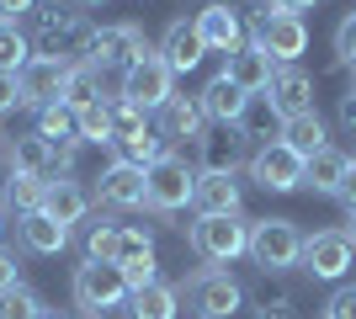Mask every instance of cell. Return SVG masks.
Masks as SVG:
<instances>
[{"mask_svg":"<svg viewBox=\"0 0 356 319\" xmlns=\"http://www.w3.org/2000/svg\"><path fill=\"white\" fill-rule=\"evenodd\" d=\"M154 133L165 144H197V138L208 133V112L197 96H170V101L154 112Z\"/></svg>","mask_w":356,"mask_h":319,"instance_id":"14","label":"cell"},{"mask_svg":"<svg viewBox=\"0 0 356 319\" xmlns=\"http://www.w3.org/2000/svg\"><path fill=\"white\" fill-rule=\"evenodd\" d=\"M0 138H6V133H0Z\"/></svg>","mask_w":356,"mask_h":319,"instance_id":"55","label":"cell"},{"mask_svg":"<svg viewBox=\"0 0 356 319\" xmlns=\"http://www.w3.org/2000/svg\"><path fill=\"white\" fill-rule=\"evenodd\" d=\"M74 133L80 144H112V106L106 101H90L74 112Z\"/></svg>","mask_w":356,"mask_h":319,"instance_id":"32","label":"cell"},{"mask_svg":"<svg viewBox=\"0 0 356 319\" xmlns=\"http://www.w3.org/2000/svg\"><path fill=\"white\" fill-rule=\"evenodd\" d=\"M266 96H271V106L282 112V122L303 117V112H314V75H309V69H298V64H277Z\"/></svg>","mask_w":356,"mask_h":319,"instance_id":"16","label":"cell"},{"mask_svg":"<svg viewBox=\"0 0 356 319\" xmlns=\"http://www.w3.org/2000/svg\"><path fill=\"white\" fill-rule=\"evenodd\" d=\"M197 218H234L245 213V192L229 170H197V192H192Z\"/></svg>","mask_w":356,"mask_h":319,"instance_id":"12","label":"cell"},{"mask_svg":"<svg viewBox=\"0 0 356 319\" xmlns=\"http://www.w3.org/2000/svg\"><path fill=\"white\" fill-rule=\"evenodd\" d=\"M271 133L282 138V112H277V106H271V96L261 91V96H250V101H245V112H239V138H245V144H271Z\"/></svg>","mask_w":356,"mask_h":319,"instance_id":"26","label":"cell"},{"mask_svg":"<svg viewBox=\"0 0 356 319\" xmlns=\"http://www.w3.org/2000/svg\"><path fill=\"white\" fill-rule=\"evenodd\" d=\"M186 304L197 309V319H234L245 309V288L223 266H202L186 277Z\"/></svg>","mask_w":356,"mask_h":319,"instance_id":"6","label":"cell"},{"mask_svg":"<svg viewBox=\"0 0 356 319\" xmlns=\"http://www.w3.org/2000/svg\"><path fill=\"white\" fill-rule=\"evenodd\" d=\"M90 38H96V27L86 22L80 6H38V32H32L38 54L64 59V64H80L86 48H90Z\"/></svg>","mask_w":356,"mask_h":319,"instance_id":"1","label":"cell"},{"mask_svg":"<svg viewBox=\"0 0 356 319\" xmlns=\"http://www.w3.org/2000/svg\"><path fill=\"white\" fill-rule=\"evenodd\" d=\"M38 319H64V314H54V309H43V314H38Z\"/></svg>","mask_w":356,"mask_h":319,"instance_id":"51","label":"cell"},{"mask_svg":"<svg viewBox=\"0 0 356 319\" xmlns=\"http://www.w3.org/2000/svg\"><path fill=\"white\" fill-rule=\"evenodd\" d=\"M90 101H102V69L90 59H80V64H70V80H64V106H90Z\"/></svg>","mask_w":356,"mask_h":319,"instance_id":"30","label":"cell"},{"mask_svg":"<svg viewBox=\"0 0 356 319\" xmlns=\"http://www.w3.org/2000/svg\"><path fill=\"white\" fill-rule=\"evenodd\" d=\"M122 256V224L102 218V224L86 229V261H118Z\"/></svg>","mask_w":356,"mask_h":319,"instance_id":"33","label":"cell"},{"mask_svg":"<svg viewBox=\"0 0 356 319\" xmlns=\"http://www.w3.org/2000/svg\"><path fill=\"white\" fill-rule=\"evenodd\" d=\"M170 149V144H165L160 133H154V122H149L144 133H134V138H122V160H134V165H154V160H160V154Z\"/></svg>","mask_w":356,"mask_h":319,"instance_id":"36","label":"cell"},{"mask_svg":"<svg viewBox=\"0 0 356 319\" xmlns=\"http://www.w3.org/2000/svg\"><path fill=\"white\" fill-rule=\"evenodd\" d=\"M43 314V298L22 282V288H11V293H0V319H38Z\"/></svg>","mask_w":356,"mask_h":319,"instance_id":"37","label":"cell"},{"mask_svg":"<svg viewBox=\"0 0 356 319\" xmlns=\"http://www.w3.org/2000/svg\"><path fill=\"white\" fill-rule=\"evenodd\" d=\"M335 59H341L346 69H356V11L341 16V27H335Z\"/></svg>","mask_w":356,"mask_h":319,"instance_id":"39","label":"cell"},{"mask_svg":"<svg viewBox=\"0 0 356 319\" xmlns=\"http://www.w3.org/2000/svg\"><path fill=\"white\" fill-rule=\"evenodd\" d=\"M192 192H197V165L176 149H165L144 170V208L154 218H170L176 208H192Z\"/></svg>","mask_w":356,"mask_h":319,"instance_id":"2","label":"cell"},{"mask_svg":"<svg viewBox=\"0 0 356 319\" xmlns=\"http://www.w3.org/2000/svg\"><path fill=\"white\" fill-rule=\"evenodd\" d=\"M144 54H154L149 48V38L134 27V22H112V27H96V38H90L86 59L96 64V69H128V64H138Z\"/></svg>","mask_w":356,"mask_h":319,"instance_id":"10","label":"cell"},{"mask_svg":"<svg viewBox=\"0 0 356 319\" xmlns=\"http://www.w3.org/2000/svg\"><path fill=\"white\" fill-rule=\"evenodd\" d=\"M128 314H134V319H176L181 314V288H170V282H149V288L128 293Z\"/></svg>","mask_w":356,"mask_h":319,"instance_id":"27","label":"cell"},{"mask_svg":"<svg viewBox=\"0 0 356 319\" xmlns=\"http://www.w3.org/2000/svg\"><path fill=\"white\" fill-rule=\"evenodd\" d=\"M74 304L90 309V314H106V309L128 304V277H122L118 261H86V266H74Z\"/></svg>","mask_w":356,"mask_h":319,"instance_id":"7","label":"cell"},{"mask_svg":"<svg viewBox=\"0 0 356 319\" xmlns=\"http://www.w3.org/2000/svg\"><path fill=\"white\" fill-rule=\"evenodd\" d=\"M239 160H245L239 128H223V133H202L197 138V170H229V176H234Z\"/></svg>","mask_w":356,"mask_h":319,"instance_id":"23","label":"cell"},{"mask_svg":"<svg viewBox=\"0 0 356 319\" xmlns=\"http://www.w3.org/2000/svg\"><path fill=\"white\" fill-rule=\"evenodd\" d=\"M303 229L293 218H255L250 224V261L261 266L266 277L287 272V266H303Z\"/></svg>","mask_w":356,"mask_h":319,"instance_id":"3","label":"cell"},{"mask_svg":"<svg viewBox=\"0 0 356 319\" xmlns=\"http://www.w3.org/2000/svg\"><path fill=\"white\" fill-rule=\"evenodd\" d=\"M208 6H234V0H208Z\"/></svg>","mask_w":356,"mask_h":319,"instance_id":"53","label":"cell"},{"mask_svg":"<svg viewBox=\"0 0 356 319\" xmlns=\"http://www.w3.org/2000/svg\"><path fill=\"white\" fill-rule=\"evenodd\" d=\"M38 138H48V144H64V138H80V133H74V106H64V101L43 106V112H38Z\"/></svg>","mask_w":356,"mask_h":319,"instance_id":"34","label":"cell"},{"mask_svg":"<svg viewBox=\"0 0 356 319\" xmlns=\"http://www.w3.org/2000/svg\"><path fill=\"white\" fill-rule=\"evenodd\" d=\"M303 176H309V160H298L282 138H271V144H261L250 154V181L266 186V192H298Z\"/></svg>","mask_w":356,"mask_h":319,"instance_id":"11","label":"cell"},{"mask_svg":"<svg viewBox=\"0 0 356 319\" xmlns=\"http://www.w3.org/2000/svg\"><path fill=\"white\" fill-rule=\"evenodd\" d=\"M351 91H356V85H351Z\"/></svg>","mask_w":356,"mask_h":319,"instance_id":"56","label":"cell"},{"mask_svg":"<svg viewBox=\"0 0 356 319\" xmlns=\"http://www.w3.org/2000/svg\"><path fill=\"white\" fill-rule=\"evenodd\" d=\"M6 165H11V176H43V181H54V144L38 133H16V138H6Z\"/></svg>","mask_w":356,"mask_h":319,"instance_id":"20","label":"cell"},{"mask_svg":"<svg viewBox=\"0 0 356 319\" xmlns=\"http://www.w3.org/2000/svg\"><path fill=\"white\" fill-rule=\"evenodd\" d=\"M32 59V43H27V32L16 27V22H6L0 16V75H22Z\"/></svg>","mask_w":356,"mask_h":319,"instance_id":"31","label":"cell"},{"mask_svg":"<svg viewBox=\"0 0 356 319\" xmlns=\"http://www.w3.org/2000/svg\"><path fill=\"white\" fill-rule=\"evenodd\" d=\"M0 240H6V208H0Z\"/></svg>","mask_w":356,"mask_h":319,"instance_id":"52","label":"cell"},{"mask_svg":"<svg viewBox=\"0 0 356 319\" xmlns=\"http://www.w3.org/2000/svg\"><path fill=\"white\" fill-rule=\"evenodd\" d=\"M218 75L229 80V85H239L245 96H261V91L271 85V75H277V64H271V59H266V54H261L255 43H245V48H234V54L223 59V69H218Z\"/></svg>","mask_w":356,"mask_h":319,"instance_id":"18","label":"cell"},{"mask_svg":"<svg viewBox=\"0 0 356 319\" xmlns=\"http://www.w3.org/2000/svg\"><path fill=\"white\" fill-rule=\"evenodd\" d=\"M325 319H330V314H325Z\"/></svg>","mask_w":356,"mask_h":319,"instance_id":"57","label":"cell"},{"mask_svg":"<svg viewBox=\"0 0 356 319\" xmlns=\"http://www.w3.org/2000/svg\"><path fill=\"white\" fill-rule=\"evenodd\" d=\"M186 240H192V250L208 266H229V261L250 256V218L245 213H234V218H197L186 229Z\"/></svg>","mask_w":356,"mask_h":319,"instance_id":"4","label":"cell"},{"mask_svg":"<svg viewBox=\"0 0 356 319\" xmlns=\"http://www.w3.org/2000/svg\"><path fill=\"white\" fill-rule=\"evenodd\" d=\"M16 234H22V245H27L32 256H59L64 245H70V224L48 218L43 208H38V213H22V218H16Z\"/></svg>","mask_w":356,"mask_h":319,"instance_id":"21","label":"cell"},{"mask_svg":"<svg viewBox=\"0 0 356 319\" xmlns=\"http://www.w3.org/2000/svg\"><path fill=\"white\" fill-rule=\"evenodd\" d=\"M351 266H356V245L346 229H319V234L303 240V272L314 282H341Z\"/></svg>","mask_w":356,"mask_h":319,"instance_id":"9","label":"cell"},{"mask_svg":"<svg viewBox=\"0 0 356 319\" xmlns=\"http://www.w3.org/2000/svg\"><path fill=\"white\" fill-rule=\"evenodd\" d=\"M11 288H22V261H16V250L0 245V293H11Z\"/></svg>","mask_w":356,"mask_h":319,"instance_id":"40","label":"cell"},{"mask_svg":"<svg viewBox=\"0 0 356 319\" xmlns=\"http://www.w3.org/2000/svg\"><path fill=\"white\" fill-rule=\"evenodd\" d=\"M118 96H122V101H134V106H144L149 117H154V112H160V106L176 96V75L165 69L160 48H154V54H144L138 64H128V69H122V91H118Z\"/></svg>","mask_w":356,"mask_h":319,"instance_id":"8","label":"cell"},{"mask_svg":"<svg viewBox=\"0 0 356 319\" xmlns=\"http://www.w3.org/2000/svg\"><path fill=\"white\" fill-rule=\"evenodd\" d=\"M22 11H38V0H0V16H6V22H16Z\"/></svg>","mask_w":356,"mask_h":319,"instance_id":"45","label":"cell"},{"mask_svg":"<svg viewBox=\"0 0 356 319\" xmlns=\"http://www.w3.org/2000/svg\"><path fill=\"white\" fill-rule=\"evenodd\" d=\"M96 197L106 202V208H144V165H134V160H112V165L102 170V181H96Z\"/></svg>","mask_w":356,"mask_h":319,"instance_id":"17","label":"cell"},{"mask_svg":"<svg viewBox=\"0 0 356 319\" xmlns=\"http://www.w3.org/2000/svg\"><path fill=\"white\" fill-rule=\"evenodd\" d=\"M282 144L298 154V160H314V154L325 149V122H319V112H303V117H287L282 122Z\"/></svg>","mask_w":356,"mask_h":319,"instance_id":"28","label":"cell"},{"mask_svg":"<svg viewBox=\"0 0 356 319\" xmlns=\"http://www.w3.org/2000/svg\"><path fill=\"white\" fill-rule=\"evenodd\" d=\"M0 192H6V165H0Z\"/></svg>","mask_w":356,"mask_h":319,"instance_id":"54","label":"cell"},{"mask_svg":"<svg viewBox=\"0 0 356 319\" xmlns=\"http://www.w3.org/2000/svg\"><path fill=\"white\" fill-rule=\"evenodd\" d=\"M106 106H112V144H122V138L144 133L149 122H154V117H149V112H144V106L122 101V96H118V101H106Z\"/></svg>","mask_w":356,"mask_h":319,"instance_id":"35","label":"cell"},{"mask_svg":"<svg viewBox=\"0 0 356 319\" xmlns=\"http://www.w3.org/2000/svg\"><path fill=\"white\" fill-rule=\"evenodd\" d=\"M192 22H197V38H202L208 54H223V59H229L234 48H245V22H239L234 6H202Z\"/></svg>","mask_w":356,"mask_h":319,"instance_id":"15","label":"cell"},{"mask_svg":"<svg viewBox=\"0 0 356 319\" xmlns=\"http://www.w3.org/2000/svg\"><path fill=\"white\" fill-rule=\"evenodd\" d=\"M341 128H346V133H356V91L341 96Z\"/></svg>","mask_w":356,"mask_h":319,"instance_id":"46","label":"cell"},{"mask_svg":"<svg viewBox=\"0 0 356 319\" xmlns=\"http://www.w3.org/2000/svg\"><path fill=\"white\" fill-rule=\"evenodd\" d=\"M74 319H106V314H90V309H80V314H74Z\"/></svg>","mask_w":356,"mask_h":319,"instance_id":"50","label":"cell"},{"mask_svg":"<svg viewBox=\"0 0 356 319\" xmlns=\"http://www.w3.org/2000/svg\"><path fill=\"white\" fill-rule=\"evenodd\" d=\"M118 266H122V277H128V293L160 282V261H154V250H149V256H128V261H118Z\"/></svg>","mask_w":356,"mask_h":319,"instance_id":"38","label":"cell"},{"mask_svg":"<svg viewBox=\"0 0 356 319\" xmlns=\"http://www.w3.org/2000/svg\"><path fill=\"white\" fill-rule=\"evenodd\" d=\"M22 101L27 106H54V101H64V80H70V64L64 59H48V54H32L27 59V69H22Z\"/></svg>","mask_w":356,"mask_h":319,"instance_id":"13","label":"cell"},{"mask_svg":"<svg viewBox=\"0 0 356 319\" xmlns=\"http://www.w3.org/2000/svg\"><path fill=\"white\" fill-rule=\"evenodd\" d=\"M341 202L356 213V154H351V170H346V186H341Z\"/></svg>","mask_w":356,"mask_h":319,"instance_id":"47","label":"cell"},{"mask_svg":"<svg viewBox=\"0 0 356 319\" xmlns=\"http://www.w3.org/2000/svg\"><path fill=\"white\" fill-rule=\"evenodd\" d=\"M202 112H208V122H218V128H239V112H245V101L250 96L239 91V85H229L223 75H213L208 85H202Z\"/></svg>","mask_w":356,"mask_h":319,"instance_id":"24","label":"cell"},{"mask_svg":"<svg viewBox=\"0 0 356 319\" xmlns=\"http://www.w3.org/2000/svg\"><path fill=\"white\" fill-rule=\"evenodd\" d=\"M346 170H351V154H346V149H335V144H325V149H319V154L309 160V176H303V186L325 192V197H341Z\"/></svg>","mask_w":356,"mask_h":319,"instance_id":"25","label":"cell"},{"mask_svg":"<svg viewBox=\"0 0 356 319\" xmlns=\"http://www.w3.org/2000/svg\"><path fill=\"white\" fill-rule=\"evenodd\" d=\"M43 213L59 218V224H80V218L90 213V192L74 181V176H54L48 192H43Z\"/></svg>","mask_w":356,"mask_h":319,"instance_id":"22","label":"cell"},{"mask_svg":"<svg viewBox=\"0 0 356 319\" xmlns=\"http://www.w3.org/2000/svg\"><path fill=\"white\" fill-rule=\"evenodd\" d=\"M16 106H27V101H22V80H16V75H0V117L16 112Z\"/></svg>","mask_w":356,"mask_h":319,"instance_id":"41","label":"cell"},{"mask_svg":"<svg viewBox=\"0 0 356 319\" xmlns=\"http://www.w3.org/2000/svg\"><path fill=\"white\" fill-rule=\"evenodd\" d=\"M43 192H48V181L43 176H6V192H0V208L6 213H38L43 208Z\"/></svg>","mask_w":356,"mask_h":319,"instance_id":"29","label":"cell"},{"mask_svg":"<svg viewBox=\"0 0 356 319\" xmlns=\"http://www.w3.org/2000/svg\"><path fill=\"white\" fill-rule=\"evenodd\" d=\"M346 234H351V245H356V213H351V224H346Z\"/></svg>","mask_w":356,"mask_h":319,"instance_id":"49","label":"cell"},{"mask_svg":"<svg viewBox=\"0 0 356 319\" xmlns=\"http://www.w3.org/2000/svg\"><path fill=\"white\" fill-rule=\"evenodd\" d=\"M202 38H197V22H186V16H176L170 27H165V38H160V59H165V69L170 75H186V69H197L202 64Z\"/></svg>","mask_w":356,"mask_h":319,"instance_id":"19","label":"cell"},{"mask_svg":"<svg viewBox=\"0 0 356 319\" xmlns=\"http://www.w3.org/2000/svg\"><path fill=\"white\" fill-rule=\"evenodd\" d=\"M70 6H80V11H96V6H106V0H70Z\"/></svg>","mask_w":356,"mask_h":319,"instance_id":"48","label":"cell"},{"mask_svg":"<svg viewBox=\"0 0 356 319\" xmlns=\"http://www.w3.org/2000/svg\"><path fill=\"white\" fill-rule=\"evenodd\" d=\"M261 319H298V304L293 298H266V304H261Z\"/></svg>","mask_w":356,"mask_h":319,"instance_id":"43","label":"cell"},{"mask_svg":"<svg viewBox=\"0 0 356 319\" xmlns=\"http://www.w3.org/2000/svg\"><path fill=\"white\" fill-rule=\"evenodd\" d=\"M271 11H287V16H303V11H314L319 0H266Z\"/></svg>","mask_w":356,"mask_h":319,"instance_id":"44","label":"cell"},{"mask_svg":"<svg viewBox=\"0 0 356 319\" xmlns=\"http://www.w3.org/2000/svg\"><path fill=\"white\" fill-rule=\"evenodd\" d=\"M245 43H255L271 64H293L298 54L309 48V27H303V16H287V11L261 6V11H255V22H250V38H245Z\"/></svg>","mask_w":356,"mask_h":319,"instance_id":"5","label":"cell"},{"mask_svg":"<svg viewBox=\"0 0 356 319\" xmlns=\"http://www.w3.org/2000/svg\"><path fill=\"white\" fill-rule=\"evenodd\" d=\"M330 319H356V288H335V298H330Z\"/></svg>","mask_w":356,"mask_h":319,"instance_id":"42","label":"cell"}]
</instances>
